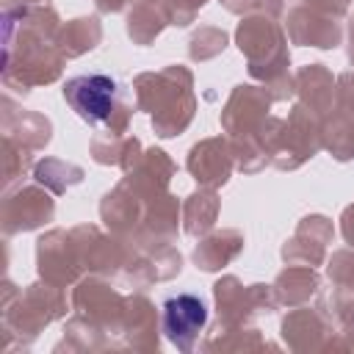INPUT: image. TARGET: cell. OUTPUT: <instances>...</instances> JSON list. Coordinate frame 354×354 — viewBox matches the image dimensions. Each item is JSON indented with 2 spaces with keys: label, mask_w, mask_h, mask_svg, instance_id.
I'll list each match as a JSON object with an SVG mask.
<instances>
[{
  "label": "cell",
  "mask_w": 354,
  "mask_h": 354,
  "mask_svg": "<svg viewBox=\"0 0 354 354\" xmlns=\"http://www.w3.org/2000/svg\"><path fill=\"white\" fill-rule=\"evenodd\" d=\"M61 19L47 3L3 8V86L28 94L61 77L64 53L58 47Z\"/></svg>",
  "instance_id": "cell-1"
},
{
  "label": "cell",
  "mask_w": 354,
  "mask_h": 354,
  "mask_svg": "<svg viewBox=\"0 0 354 354\" xmlns=\"http://www.w3.org/2000/svg\"><path fill=\"white\" fill-rule=\"evenodd\" d=\"M235 44L249 61V75L268 88L274 102H282L296 94V80L288 72L290 66L288 33L274 17L246 14L238 22Z\"/></svg>",
  "instance_id": "cell-2"
},
{
  "label": "cell",
  "mask_w": 354,
  "mask_h": 354,
  "mask_svg": "<svg viewBox=\"0 0 354 354\" xmlns=\"http://www.w3.org/2000/svg\"><path fill=\"white\" fill-rule=\"evenodd\" d=\"M136 108L152 113V127L160 138L180 136L196 111L194 75L185 66H166L160 72H141L133 80Z\"/></svg>",
  "instance_id": "cell-3"
},
{
  "label": "cell",
  "mask_w": 354,
  "mask_h": 354,
  "mask_svg": "<svg viewBox=\"0 0 354 354\" xmlns=\"http://www.w3.org/2000/svg\"><path fill=\"white\" fill-rule=\"evenodd\" d=\"M3 348H22L30 346L39 332L66 315V299L58 285L53 282H33L22 293L14 290V285L6 279L3 282Z\"/></svg>",
  "instance_id": "cell-4"
},
{
  "label": "cell",
  "mask_w": 354,
  "mask_h": 354,
  "mask_svg": "<svg viewBox=\"0 0 354 354\" xmlns=\"http://www.w3.org/2000/svg\"><path fill=\"white\" fill-rule=\"evenodd\" d=\"M64 100L91 127H102V133H113V136L127 133L133 105L127 88L116 77L102 72L69 77L64 83Z\"/></svg>",
  "instance_id": "cell-5"
},
{
  "label": "cell",
  "mask_w": 354,
  "mask_h": 354,
  "mask_svg": "<svg viewBox=\"0 0 354 354\" xmlns=\"http://www.w3.org/2000/svg\"><path fill=\"white\" fill-rule=\"evenodd\" d=\"M321 122L324 119L318 113H313L307 105L296 102L290 108L288 119H282L271 163L277 169H282V171H293L304 160H310L324 147L321 144Z\"/></svg>",
  "instance_id": "cell-6"
},
{
  "label": "cell",
  "mask_w": 354,
  "mask_h": 354,
  "mask_svg": "<svg viewBox=\"0 0 354 354\" xmlns=\"http://www.w3.org/2000/svg\"><path fill=\"white\" fill-rule=\"evenodd\" d=\"M216 296V326H246L252 318L263 313H274L279 307L271 285H241L238 277H221L213 285Z\"/></svg>",
  "instance_id": "cell-7"
},
{
  "label": "cell",
  "mask_w": 354,
  "mask_h": 354,
  "mask_svg": "<svg viewBox=\"0 0 354 354\" xmlns=\"http://www.w3.org/2000/svg\"><path fill=\"white\" fill-rule=\"evenodd\" d=\"M282 340L293 351H329L346 348L337 318L326 304L318 307H296L282 321Z\"/></svg>",
  "instance_id": "cell-8"
},
{
  "label": "cell",
  "mask_w": 354,
  "mask_h": 354,
  "mask_svg": "<svg viewBox=\"0 0 354 354\" xmlns=\"http://www.w3.org/2000/svg\"><path fill=\"white\" fill-rule=\"evenodd\" d=\"M53 216H55L53 191H47L39 183L17 185L14 191L8 188L3 194V205H0L3 235H17V232L44 227L47 221H53Z\"/></svg>",
  "instance_id": "cell-9"
},
{
  "label": "cell",
  "mask_w": 354,
  "mask_h": 354,
  "mask_svg": "<svg viewBox=\"0 0 354 354\" xmlns=\"http://www.w3.org/2000/svg\"><path fill=\"white\" fill-rule=\"evenodd\" d=\"M205 326H207V307L196 293H177L163 301L160 329L183 354L196 348Z\"/></svg>",
  "instance_id": "cell-10"
},
{
  "label": "cell",
  "mask_w": 354,
  "mask_h": 354,
  "mask_svg": "<svg viewBox=\"0 0 354 354\" xmlns=\"http://www.w3.org/2000/svg\"><path fill=\"white\" fill-rule=\"evenodd\" d=\"M36 268L44 282H53L58 288H66L80 279L83 266L66 230H50L36 241Z\"/></svg>",
  "instance_id": "cell-11"
},
{
  "label": "cell",
  "mask_w": 354,
  "mask_h": 354,
  "mask_svg": "<svg viewBox=\"0 0 354 354\" xmlns=\"http://www.w3.org/2000/svg\"><path fill=\"white\" fill-rule=\"evenodd\" d=\"M271 102L274 100L266 86H235L227 105L221 108V127L230 133V138L257 133L268 119Z\"/></svg>",
  "instance_id": "cell-12"
},
{
  "label": "cell",
  "mask_w": 354,
  "mask_h": 354,
  "mask_svg": "<svg viewBox=\"0 0 354 354\" xmlns=\"http://www.w3.org/2000/svg\"><path fill=\"white\" fill-rule=\"evenodd\" d=\"M335 230L332 221L326 216H304L296 227V232L290 235V241H285L282 246V260L288 266H321L326 257V243L332 241Z\"/></svg>",
  "instance_id": "cell-13"
},
{
  "label": "cell",
  "mask_w": 354,
  "mask_h": 354,
  "mask_svg": "<svg viewBox=\"0 0 354 354\" xmlns=\"http://www.w3.org/2000/svg\"><path fill=\"white\" fill-rule=\"evenodd\" d=\"M232 166H235V158H232L230 138H221V136L194 144L185 160V169L191 171V177L207 188H221L232 174Z\"/></svg>",
  "instance_id": "cell-14"
},
{
  "label": "cell",
  "mask_w": 354,
  "mask_h": 354,
  "mask_svg": "<svg viewBox=\"0 0 354 354\" xmlns=\"http://www.w3.org/2000/svg\"><path fill=\"white\" fill-rule=\"evenodd\" d=\"M288 36L293 44H301V47H321V50H329V47H337L340 39H343V30H340V19L332 17V14H324V11H315V8H307V6H293L288 11Z\"/></svg>",
  "instance_id": "cell-15"
},
{
  "label": "cell",
  "mask_w": 354,
  "mask_h": 354,
  "mask_svg": "<svg viewBox=\"0 0 354 354\" xmlns=\"http://www.w3.org/2000/svg\"><path fill=\"white\" fill-rule=\"evenodd\" d=\"M0 133L3 138L14 141L17 147H25L30 152H39L50 144L53 136V124L47 116L36 113V111H25V108H14L11 100H3V119H0Z\"/></svg>",
  "instance_id": "cell-16"
},
{
  "label": "cell",
  "mask_w": 354,
  "mask_h": 354,
  "mask_svg": "<svg viewBox=\"0 0 354 354\" xmlns=\"http://www.w3.org/2000/svg\"><path fill=\"white\" fill-rule=\"evenodd\" d=\"M124 348L158 351V315H155V304L144 293H130L127 296Z\"/></svg>",
  "instance_id": "cell-17"
},
{
  "label": "cell",
  "mask_w": 354,
  "mask_h": 354,
  "mask_svg": "<svg viewBox=\"0 0 354 354\" xmlns=\"http://www.w3.org/2000/svg\"><path fill=\"white\" fill-rule=\"evenodd\" d=\"M296 94L301 100V105H307L313 113H318L321 119L335 108V88L337 80L332 77V72L324 64H310L301 66L296 72Z\"/></svg>",
  "instance_id": "cell-18"
},
{
  "label": "cell",
  "mask_w": 354,
  "mask_h": 354,
  "mask_svg": "<svg viewBox=\"0 0 354 354\" xmlns=\"http://www.w3.org/2000/svg\"><path fill=\"white\" fill-rule=\"evenodd\" d=\"M243 249V235L241 230H216L202 235V241L194 246V263L202 271H218L227 263H232Z\"/></svg>",
  "instance_id": "cell-19"
},
{
  "label": "cell",
  "mask_w": 354,
  "mask_h": 354,
  "mask_svg": "<svg viewBox=\"0 0 354 354\" xmlns=\"http://www.w3.org/2000/svg\"><path fill=\"white\" fill-rule=\"evenodd\" d=\"M271 288H274L279 307H301L318 293L321 277L310 266H288L285 271L277 274Z\"/></svg>",
  "instance_id": "cell-20"
},
{
  "label": "cell",
  "mask_w": 354,
  "mask_h": 354,
  "mask_svg": "<svg viewBox=\"0 0 354 354\" xmlns=\"http://www.w3.org/2000/svg\"><path fill=\"white\" fill-rule=\"evenodd\" d=\"M91 158L102 166H119L127 171L141 158V141L136 136H113L100 130L91 138Z\"/></svg>",
  "instance_id": "cell-21"
},
{
  "label": "cell",
  "mask_w": 354,
  "mask_h": 354,
  "mask_svg": "<svg viewBox=\"0 0 354 354\" xmlns=\"http://www.w3.org/2000/svg\"><path fill=\"white\" fill-rule=\"evenodd\" d=\"M218 218V196H216V188H207L202 185L199 191H194L185 205H183V230L194 238H202L213 230Z\"/></svg>",
  "instance_id": "cell-22"
},
{
  "label": "cell",
  "mask_w": 354,
  "mask_h": 354,
  "mask_svg": "<svg viewBox=\"0 0 354 354\" xmlns=\"http://www.w3.org/2000/svg\"><path fill=\"white\" fill-rule=\"evenodd\" d=\"M100 39H102V25H100L97 17L69 19L58 30V47H61L64 58H77V55L94 50L100 44Z\"/></svg>",
  "instance_id": "cell-23"
},
{
  "label": "cell",
  "mask_w": 354,
  "mask_h": 354,
  "mask_svg": "<svg viewBox=\"0 0 354 354\" xmlns=\"http://www.w3.org/2000/svg\"><path fill=\"white\" fill-rule=\"evenodd\" d=\"M321 144L332 152L335 160L354 158V119L346 116L340 108H332L321 122Z\"/></svg>",
  "instance_id": "cell-24"
},
{
  "label": "cell",
  "mask_w": 354,
  "mask_h": 354,
  "mask_svg": "<svg viewBox=\"0 0 354 354\" xmlns=\"http://www.w3.org/2000/svg\"><path fill=\"white\" fill-rule=\"evenodd\" d=\"M202 351H257V348H271L268 340L260 337L257 329L252 326H216L202 343Z\"/></svg>",
  "instance_id": "cell-25"
},
{
  "label": "cell",
  "mask_w": 354,
  "mask_h": 354,
  "mask_svg": "<svg viewBox=\"0 0 354 354\" xmlns=\"http://www.w3.org/2000/svg\"><path fill=\"white\" fill-rule=\"evenodd\" d=\"M166 25H169V19L160 11V6L147 3V0H136L127 14V36L136 44H149Z\"/></svg>",
  "instance_id": "cell-26"
},
{
  "label": "cell",
  "mask_w": 354,
  "mask_h": 354,
  "mask_svg": "<svg viewBox=\"0 0 354 354\" xmlns=\"http://www.w3.org/2000/svg\"><path fill=\"white\" fill-rule=\"evenodd\" d=\"M33 183L44 185L53 194H64L66 188L83 183V169L75 163H66L61 158H44L33 166Z\"/></svg>",
  "instance_id": "cell-27"
},
{
  "label": "cell",
  "mask_w": 354,
  "mask_h": 354,
  "mask_svg": "<svg viewBox=\"0 0 354 354\" xmlns=\"http://www.w3.org/2000/svg\"><path fill=\"white\" fill-rule=\"evenodd\" d=\"M326 274L332 282V299H354V254L348 249L332 254Z\"/></svg>",
  "instance_id": "cell-28"
},
{
  "label": "cell",
  "mask_w": 354,
  "mask_h": 354,
  "mask_svg": "<svg viewBox=\"0 0 354 354\" xmlns=\"http://www.w3.org/2000/svg\"><path fill=\"white\" fill-rule=\"evenodd\" d=\"M33 163V152L25 147H17L14 141L3 138V191H8L19 177L28 174Z\"/></svg>",
  "instance_id": "cell-29"
},
{
  "label": "cell",
  "mask_w": 354,
  "mask_h": 354,
  "mask_svg": "<svg viewBox=\"0 0 354 354\" xmlns=\"http://www.w3.org/2000/svg\"><path fill=\"white\" fill-rule=\"evenodd\" d=\"M224 47H227V33L221 28H199L191 36L188 55H191V61H207V58L218 55Z\"/></svg>",
  "instance_id": "cell-30"
},
{
  "label": "cell",
  "mask_w": 354,
  "mask_h": 354,
  "mask_svg": "<svg viewBox=\"0 0 354 354\" xmlns=\"http://www.w3.org/2000/svg\"><path fill=\"white\" fill-rule=\"evenodd\" d=\"M207 0H160V11L166 14L169 25H177V28H185L196 19L199 8L205 6Z\"/></svg>",
  "instance_id": "cell-31"
},
{
  "label": "cell",
  "mask_w": 354,
  "mask_h": 354,
  "mask_svg": "<svg viewBox=\"0 0 354 354\" xmlns=\"http://www.w3.org/2000/svg\"><path fill=\"white\" fill-rule=\"evenodd\" d=\"M218 3L232 14H266L274 19L282 14V0H218Z\"/></svg>",
  "instance_id": "cell-32"
},
{
  "label": "cell",
  "mask_w": 354,
  "mask_h": 354,
  "mask_svg": "<svg viewBox=\"0 0 354 354\" xmlns=\"http://www.w3.org/2000/svg\"><path fill=\"white\" fill-rule=\"evenodd\" d=\"M335 108H340L346 116L354 119V72H343L337 77L335 88Z\"/></svg>",
  "instance_id": "cell-33"
},
{
  "label": "cell",
  "mask_w": 354,
  "mask_h": 354,
  "mask_svg": "<svg viewBox=\"0 0 354 354\" xmlns=\"http://www.w3.org/2000/svg\"><path fill=\"white\" fill-rule=\"evenodd\" d=\"M296 6H307V8H315V11L332 14L337 19L348 11V0H296Z\"/></svg>",
  "instance_id": "cell-34"
},
{
  "label": "cell",
  "mask_w": 354,
  "mask_h": 354,
  "mask_svg": "<svg viewBox=\"0 0 354 354\" xmlns=\"http://www.w3.org/2000/svg\"><path fill=\"white\" fill-rule=\"evenodd\" d=\"M340 232H343L346 243L354 249V205H348L343 210V216H340Z\"/></svg>",
  "instance_id": "cell-35"
},
{
  "label": "cell",
  "mask_w": 354,
  "mask_h": 354,
  "mask_svg": "<svg viewBox=\"0 0 354 354\" xmlns=\"http://www.w3.org/2000/svg\"><path fill=\"white\" fill-rule=\"evenodd\" d=\"M97 3V8L102 11V14H116V11H122L130 0H94Z\"/></svg>",
  "instance_id": "cell-36"
},
{
  "label": "cell",
  "mask_w": 354,
  "mask_h": 354,
  "mask_svg": "<svg viewBox=\"0 0 354 354\" xmlns=\"http://www.w3.org/2000/svg\"><path fill=\"white\" fill-rule=\"evenodd\" d=\"M348 61L354 64V19H351V25H348Z\"/></svg>",
  "instance_id": "cell-37"
},
{
  "label": "cell",
  "mask_w": 354,
  "mask_h": 354,
  "mask_svg": "<svg viewBox=\"0 0 354 354\" xmlns=\"http://www.w3.org/2000/svg\"><path fill=\"white\" fill-rule=\"evenodd\" d=\"M39 3H47V0H6V6H39Z\"/></svg>",
  "instance_id": "cell-38"
}]
</instances>
